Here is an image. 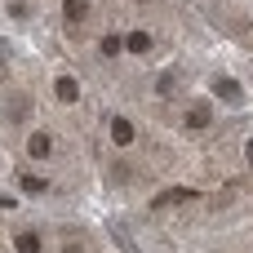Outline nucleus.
Returning <instances> with one entry per match:
<instances>
[{
	"label": "nucleus",
	"mask_w": 253,
	"mask_h": 253,
	"mask_svg": "<svg viewBox=\"0 0 253 253\" xmlns=\"http://www.w3.org/2000/svg\"><path fill=\"white\" fill-rule=\"evenodd\" d=\"M27 111H31V98H22V93H18V98L9 102V120H22Z\"/></svg>",
	"instance_id": "obj_10"
},
{
	"label": "nucleus",
	"mask_w": 253,
	"mask_h": 253,
	"mask_svg": "<svg viewBox=\"0 0 253 253\" xmlns=\"http://www.w3.org/2000/svg\"><path fill=\"white\" fill-rule=\"evenodd\" d=\"M18 187L36 196V191H44V178H31V173H18Z\"/></svg>",
	"instance_id": "obj_11"
},
{
	"label": "nucleus",
	"mask_w": 253,
	"mask_h": 253,
	"mask_svg": "<svg viewBox=\"0 0 253 253\" xmlns=\"http://www.w3.org/2000/svg\"><path fill=\"white\" fill-rule=\"evenodd\" d=\"M245 156H249V165H253V142H249V151H245Z\"/></svg>",
	"instance_id": "obj_14"
},
{
	"label": "nucleus",
	"mask_w": 253,
	"mask_h": 253,
	"mask_svg": "<svg viewBox=\"0 0 253 253\" xmlns=\"http://www.w3.org/2000/svg\"><path fill=\"white\" fill-rule=\"evenodd\" d=\"M102 53H107V58L120 53V36H107V40H102Z\"/></svg>",
	"instance_id": "obj_12"
},
{
	"label": "nucleus",
	"mask_w": 253,
	"mask_h": 253,
	"mask_svg": "<svg viewBox=\"0 0 253 253\" xmlns=\"http://www.w3.org/2000/svg\"><path fill=\"white\" fill-rule=\"evenodd\" d=\"M13 245H18V253H40V236H36V231H18Z\"/></svg>",
	"instance_id": "obj_6"
},
{
	"label": "nucleus",
	"mask_w": 253,
	"mask_h": 253,
	"mask_svg": "<svg viewBox=\"0 0 253 253\" xmlns=\"http://www.w3.org/2000/svg\"><path fill=\"white\" fill-rule=\"evenodd\" d=\"M125 44H129L133 53H147V49H151V36H147V31H133V36H129Z\"/></svg>",
	"instance_id": "obj_9"
},
{
	"label": "nucleus",
	"mask_w": 253,
	"mask_h": 253,
	"mask_svg": "<svg viewBox=\"0 0 253 253\" xmlns=\"http://www.w3.org/2000/svg\"><path fill=\"white\" fill-rule=\"evenodd\" d=\"M209 120H213V116H209L205 102H196V107L187 111V129H209Z\"/></svg>",
	"instance_id": "obj_5"
},
{
	"label": "nucleus",
	"mask_w": 253,
	"mask_h": 253,
	"mask_svg": "<svg viewBox=\"0 0 253 253\" xmlns=\"http://www.w3.org/2000/svg\"><path fill=\"white\" fill-rule=\"evenodd\" d=\"M62 13H67V22H80V18L89 13V4H84V0H67V4H62Z\"/></svg>",
	"instance_id": "obj_8"
},
{
	"label": "nucleus",
	"mask_w": 253,
	"mask_h": 253,
	"mask_svg": "<svg viewBox=\"0 0 253 253\" xmlns=\"http://www.w3.org/2000/svg\"><path fill=\"white\" fill-rule=\"evenodd\" d=\"M49 147H53L49 133H31V138H27V151H31V156H49Z\"/></svg>",
	"instance_id": "obj_7"
},
{
	"label": "nucleus",
	"mask_w": 253,
	"mask_h": 253,
	"mask_svg": "<svg viewBox=\"0 0 253 253\" xmlns=\"http://www.w3.org/2000/svg\"><path fill=\"white\" fill-rule=\"evenodd\" d=\"M182 200H196V191H187V187H173V191L156 196V209H169V205H182Z\"/></svg>",
	"instance_id": "obj_4"
},
{
	"label": "nucleus",
	"mask_w": 253,
	"mask_h": 253,
	"mask_svg": "<svg viewBox=\"0 0 253 253\" xmlns=\"http://www.w3.org/2000/svg\"><path fill=\"white\" fill-rule=\"evenodd\" d=\"M213 93H218L222 102H240V84H236L231 76H222V80H213Z\"/></svg>",
	"instance_id": "obj_3"
},
{
	"label": "nucleus",
	"mask_w": 253,
	"mask_h": 253,
	"mask_svg": "<svg viewBox=\"0 0 253 253\" xmlns=\"http://www.w3.org/2000/svg\"><path fill=\"white\" fill-rule=\"evenodd\" d=\"M133 138H138V129H133L125 116H116V120H111V142H116V147H129Z\"/></svg>",
	"instance_id": "obj_1"
},
{
	"label": "nucleus",
	"mask_w": 253,
	"mask_h": 253,
	"mask_svg": "<svg viewBox=\"0 0 253 253\" xmlns=\"http://www.w3.org/2000/svg\"><path fill=\"white\" fill-rule=\"evenodd\" d=\"M62 253H84V249H80V245H67V249H62Z\"/></svg>",
	"instance_id": "obj_13"
},
{
	"label": "nucleus",
	"mask_w": 253,
	"mask_h": 253,
	"mask_svg": "<svg viewBox=\"0 0 253 253\" xmlns=\"http://www.w3.org/2000/svg\"><path fill=\"white\" fill-rule=\"evenodd\" d=\"M53 93H58V102H76V98H80V84H76L71 76H58V84H53Z\"/></svg>",
	"instance_id": "obj_2"
}]
</instances>
